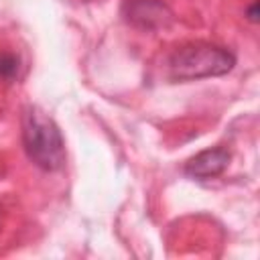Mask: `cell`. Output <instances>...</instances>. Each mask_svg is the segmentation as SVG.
<instances>
[{
  "mask_svg": "<svg viewBox=\"0 0 260 260\" xmlns=\"http://www.w3.org/2000/svg\"><path fill=\"white\" fill-rule=\"evenodd\" d=\"M22 142L28 158L45 169L57 171L65 160V144L59 128L37 108H28L22 116Z\"/></svg>",
  "mask_w": 260,
  "mask_h": 260,
  "instance_id": "cell-1",
  "label": "cell"
},
{
  "mask_svg": "<svg viewBox=\"0 0 260 260\" xmlns=\"http://www.w3.org/2000/svg\"><path fill=\"white\" fill-rule=\"evenodd\" d=\"M234 55L221 47L195 43L181 47L169 59V71L175 79H201L223 75L234 67Z\"/></svg>",
  "mask_w": 260,
  "mask_h": 260,
  "instance_id": "cell-2",
  "label": "cell"
},
{
  "mask_svg": "<svg viewBox=\"0 0 260 260\" xmlns=\"http://www.w3.org/2000/svg\"><path fill=\"white\" fill-rule=\"evenodd\" d=\"M230 160V154L223 148H215V150H205L201 154H197L195 158H191L187 162V173L191 177L197 179H207V177H215L219 175L225 165Z\"/></svg>",
  "mask_w": 260,
  "mask_h": 260,
  "instance_id": "cell-3",
  "label": "cell"
},
{
  "mask_svg": "<svg viewBox=\"0 0 260 260\" xmlns=\"http://www.w3.org/2000/svg\"><path fill=\"white\" fill-rule=\"evenodd\" d=\"M18 71V57L10 53H0V79H12Z\"/></svg>",
  "mask_w": 260,
  "mask_h": 260,
  "instance_id": "cell-4",
  "label": "cell"
}]
</instances>
